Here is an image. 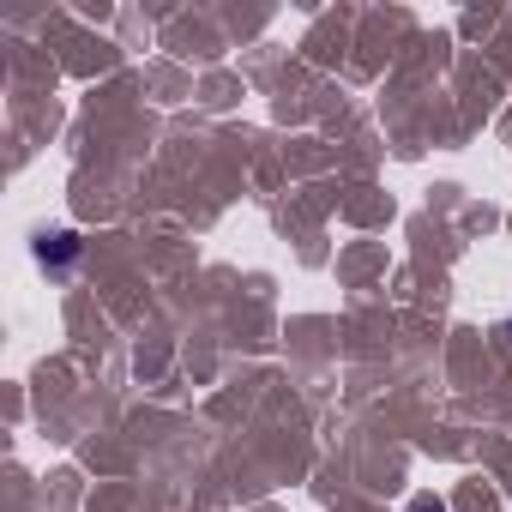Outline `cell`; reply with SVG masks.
Wrapping results in <instances>:
<instances>
[{
	"label": "cell",
	"mask_w": 512,
	"mask_h": 512,
	"mask_svg": "<svg viewBox=\"0 0 512 512\" xmlns=\"http://www.w3.org/2000/svg\"><path fill=\"white\" fill-rule=\"evenodd\" d=\"M410 512H446V506H440L434 494H416V500H410Z\"/></svg>",
	"instance_id": "6da1fadb"
}]
</instances>
